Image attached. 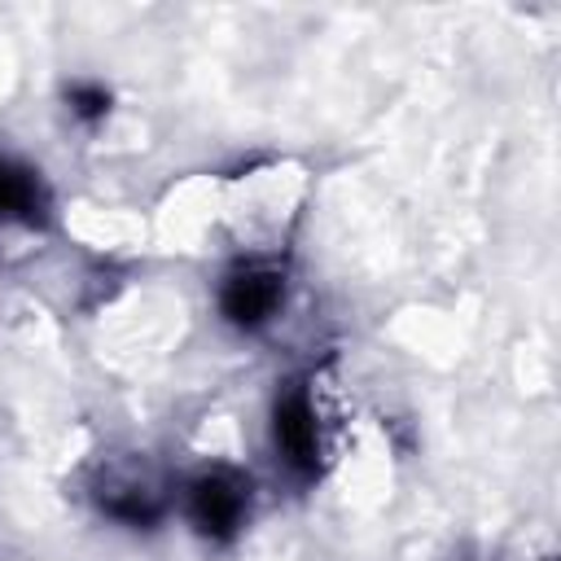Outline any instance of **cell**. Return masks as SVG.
Here are the masks:
<instances>
[{
	"label": "cell",
	"mask_w": 561,
	"mask_h": 561,
	"mask_svg": "<svg viewBox=\"0 0 561 561\" xmlns=\"http://www.w3.org/2000/svg\"><path fill=\"white\" fill-rule=\"evenodd\" d=\"M245 508L250 486L228 469H210L188 486V517L206 539H232L245 522Z\"/></svg>",
	"instance_id": "1"
},
{
	"label": "cell",
	"mask_w": 561,
	"mask_h": 561,
	"mask_svg": "<svg viewBox=\"0 0 561 561\" xmlns=\"http://www.w3.org/2000/svg\"><path fill=\"white\" fill-rule=\"evenodd\" d=\"M280 294H285V280L276 267H237L219 289V307L232 324L254 329L276 311Z\"/></svg>",
	"instance_id": "2"
},
{
	"label": "cell",
	"mask_w": 561,
	"mask_h": 561,
	"mask_svg": "<svg viewBox=\"0 0 561 561\" xmlns=\"http://www.w3.org/2000/svg\"><path fill=\"white\" fill-rule=\"evenodd\" d=\"M276 447L280 456L298 469V473H311L316 469V456H320V425H316V412H311V399L302 390H289L276 399Z\"/></svg>",
	"instance_id": "3"
},
{
	"label": "cell",
	"mask_w": 561,
	"mask_h": 561,
	"mask_svg": "<svg viewBox=\"0 0 561 561\" xmlns=\"http://www.w3.org/2000/svg\"><path fill=\"white\" fill-rule=\"evenodd\" d=\"M44 188L35 180V171L0 158V219H18V224H39L44 219Z\"/></svg>",
	"instance_id": "4"
},
{
	"label": "cell",
	"mask_w": 561,
	"mask_h": 561,
	"mask_svg": "<svg viewBox=\"0 0 561 561\" xmlns=\"http://www.w3.org/2000/svg\"><path fill=\"white\" fill-rule=\"evenodd\" d=\"M70 105H75L79 118H101L110 110V92L92 88V83H79V88H70Z\"/></svg>",
	"instance_id": "5"
}]
</instances>
